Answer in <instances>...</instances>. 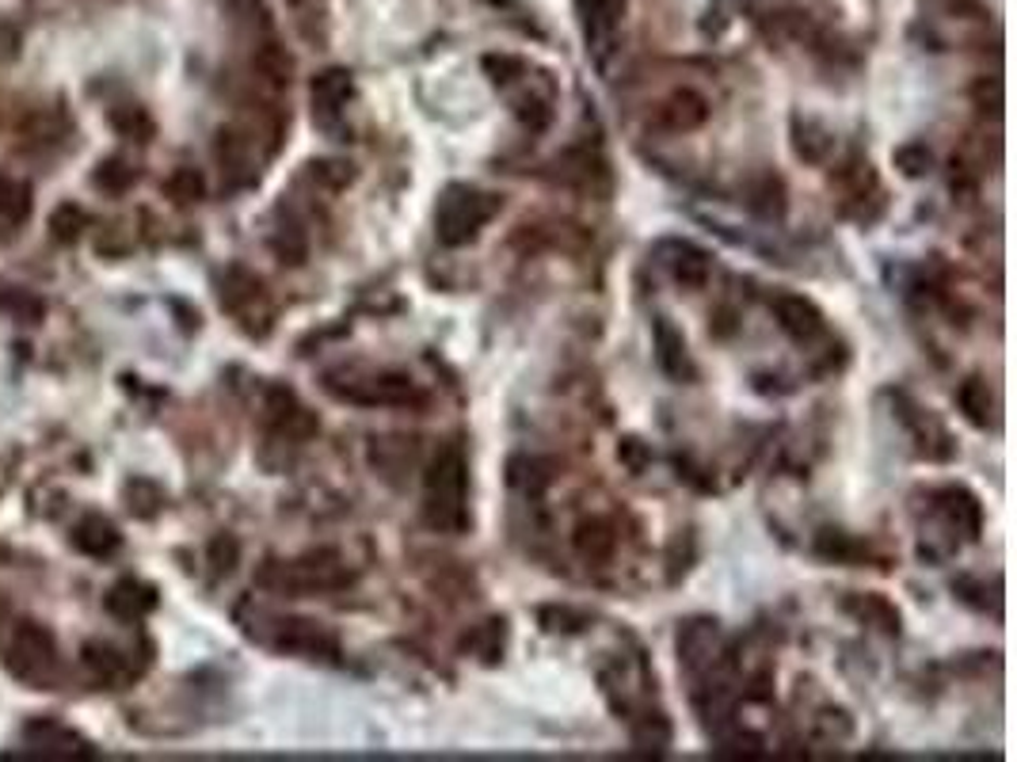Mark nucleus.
Masks as SVG:
<instances>
[{
	"instance_id": "5",
	"label": "nucleus",
	"mask_w": 1017,
	"mask_h": 762,
	"mask_svg": "<svg viewBox=\"0 0 1017 762\" xmlns=\"http://www.w3.org/2000/svg\"><path fill=\"white\" fill-rule=\"evenodd\" d=\"M9 671L24 683H50L58 668V648L50 630H42L39 622H24L9 640V656H4Z\"/></svg>"
},
{
	"instance_id": "3",
	"label": "nucleus",
	"mask_w": 1017,
	"mask_h": 762,
	"mask_svg": "<svg viewBox=\"0 0 1017 762\" xmlns=\"http://www.w3.org/2000/svg\"><path fill=\"white\" fill-rule=\"evenodd\" d=\"M256 580L282 595H317V592H340V587H347L351 568L343 564V557L335 549H317L297 560H287V564L271 560V564L259 568Z\"/></svg>"
},
{
	"instance_id": "12",
	"label": "nucleus",
	"mask_w": 1017,
	"mask_h": 762,
	"mask_svg": "<svg viewBox=\"0 0 1017 762\" xmlns=\"http://www.w3.org/2000/svg\"><path fill=\"white\" fill-rule=\"evenodd\" d=\"M774 313H777V325H781L797 343H812V340H819V335L827 332L824 313H819L816 305L808 302V297H800V294L774 297Z\"/></svg>"
},
{
	"instance_id": "20",
	"label": "nucleus",
	"mask_w": 1017,
	"mask_h": 762,
	"mask_svg": "<svg viewBox=\"0 0 1017 762\" xmlns=\"http://www.w3.org/2000/svg\"><path fill=\"white\" fill-rule=\"evenodd\" d=\"M80 663H85L88 675H92L96 683H103V686L118 683V678L126 675V656L118 652V648H111V645H100V640L80 648Z\"/></svg>"
},
{
	"instance_id": "23",
	"label": "nucleus",
	"mask_w": 1017,
	"mask_h": 762,
	"mask_svg": "<svg viewBox=\"0 0 1017 762\" xmlns=\"http://www.w3.org/2000/svg\"><path fill=\"white\" fill-rule=\"evenodd\" d=\"M956 405H961V412L968 416L976 428H987V423L994 420L991 416V408H994L991 390H987V381H979V378H968L961 390H956Z\"/></svg>"
},
{
	"instance_id": "19",
	"label": "nucleus",
	"mask_w": 1017,
	"mask_h": 762,
	"mask_svg": "<svg viewBox=\"0 0 1017 762\" xmlns=\"http://www.w3.org/2000/svg\"><path fill=\"white\" fill-rule=\"evenodd\" d=\"M671 275H675L678 287L686 290H701L709 282V271H713V264H709V256L698 249V244H671V259H668Z\"/></svg>"
},
{
	"instance_id": "30",
	"label": "nucleus",
	"mask_w": 1017,
	"mask_h": 762,
	"mask_svg": "<svg viewBox=\"0 0 1017 762\" xmlns=\"http://www.w3.org/2000/svg\"><path fill=\"white\" fill-rule=\"evenodd\" d=\"M85 229H88V214L80 211V206H73V203L58 206L54 218H50V233H54V241H62V244L80 241V233H85Z\"/></svg>"
},
{
	"instance_id": "4",
	"label": "nucleus",
	"mask_w": 1017,
	"mask_h": 762,
	"mask_svg": "<svg viewBox=\"0 0 1017 762\" xmlns=\"http://www.w3.org/2000/svg\"><path fill=\"white\" fill-rule=\"evenodd\" d=\"M325 390L332 397L347 401V405H363V408H404L420 401V390L408 373H366V378H347V385H335V381H325Z\"/></svg>"
},
{
	"instance_id": "36",
	"label": "nucleus",
	"mask_w": 1017,
	"mask_h": 762,
	"mask_svg": "<svg viewBox=\"0 0 1017 762\" xmlns=\"http://www.w3.org/2000/svg\"><path fill=\"white\" fill-rule=\"evenodd\" d=\"M542 622H545V630H549V633H575V630H583V625H587V618L575 614V610H568V607H545L542 610Z\"/></svg>"
},
{
	"instance_id": "15",
	"label": "nucleus",
	"mask_w": 1017,
	"mask_h": 762,
	"mask_svg": "<svg viewBox=\"0 0 1017 762\" xmlns=\"http://www.w3.org/2000/svg\"><path fill=\"white\" fill-rule=\"evenodd\" d=\"M103 607H107V614L118 618V622H141V618L156 607V592L149 584H138V580H123V584H115L107 592Z\"/></svg>"
},
{
	"instance_id": "10",
	"label": "nucleus",
	"mask_w": 1017,
	"mask_h": 762,
	"mask_svg": "<svg viewBox=\"0 0 1017 762\" xmlns=\"http://www.w3.org/2000/svg\"><path fill=\"white\" fill-rule=\"evenodd\" d=\"M309 96H313V123H317L320 130H335V123H340V115H343V103L351 100V73L347 69L320 73V77L313 80Z\"/></svg>"
},
{
	"instance_id": "8",
	"label": "nucleus",
	"mask_w": 1017,
	"mask_h": 762,
	"mask_svg": "<svg viewBox=\"0 0 1017 762\" xmlns=\"http://www.w3.org/2000/svg\"><path fill=\"white\" fill-rule=\"evenodd\" d=\"M575 16H580L583 39H587V50H595L598 62L614 42L618 27H622L625 16V0H575Z\"/></svg>"
},
{
	"instance_id": "9",
	"label": "nucleus",
	"mask_w": 1017,
	"mask_h": 762,
	"mask_svg": "<svg viewBox=\"0 0 1017 762\" xmlns=\"http://www.w3.org/2000/svg\"><path fill=\"white\" fill-rule=\"evenodd\" d=\"M678 660H683L686 671L694 675H705V671L716 668L721 660V630L709 618H698V622H686L678 630Z\"/></svg>"
},
{
	"instance_id": "29",
	"label": "nucleus",
	"mask_w": 1017,
	"mask_h": 762,
	"mask_svg": "<svg viewBox=\"0 0 1017 762\" xmlns=\"http://www.w3.org/2000/svg\"><path fill=\"white\" fill-rule=\"evenodd\" d=\"M816 553H819V557H827V560H862V557H869V549H865L862 542L839 534V530H824V534H819V542H816Z\"/></svg>"
},
{
	"instance_id": "11",
	"label": "nucleus",
	"mask_w": 1017,
	"mask_h": 762,
	"mask_svg": "<svg viewBox=\"0 0 1017 762\" xmlns=\"http://www.w3.org/2000/svg\"><path fill=\"white\" fill-rule=\"evenodd\" d=\"M705 118H709V100L701 92H694V88H678V92H671L668 100L656 107V126H663V130H671V134L698 130Z\"/></svg>"
},
{
	"instance_id": "25",
	"label": "nucleus",
	"mask_w": 1017,
	"mask_h": 762,
	"mask_svg": "<svg viewBox=\"0 0 1017 762\" xmlns=\"http://www.w3.org/2000/svg\"><path fill=\"white\" fill-rule=\"evenodd\" d=\"M792 145H797V156H804L808 164H824L835 149V138L819 123H804V126L797 123V138H792Z\"/></svg>"
},
{
	"instance_id": "31",
	"label": "nucleus",
	"mask_w": 1017,
	"mask_h": 762,
	"mask_svg": "<svg viewBox=\"0 0 1017 762\" xmlns=\"http://www.w3.org/2000/svg\"><path fill=\"white\" fill-rule=\"evenodd\" d=\"M164 191H168L171 203H199L202 191H206V183H202V176L194 168H179L176 176L164 183Z\"/></svg>"
},
{
	"instance_id": "16",
	"label": "nucleus",
	"mask_w": 1017,
	"mask_h": 762,
	"mask_svg": "<svg viewBox=\"0 0 1017 762\" xmlns=\"http://www.w3.org/2000/svg\"><path fill=\"white\" fill-rule=\"evenodd\" d=\"M24 739L35 754H88V744L77 732L62 728L58 721H35L24 728Z\"/></svg>"
},
{
	"instance_id": "33",
	"label": "nucleus",
	"mask_w": 1017,
	"mask_h": 762,
	"mask_svg": "<svg viewBox=\"0 0 1017 762\" xmlns=\"http://www.w3.org/2000/svg\"><path fill=\"white\" fill-rule=\"evenodd\" d=\"M130 511L138 515V519H153V515L161 511V492H156L149 481H134L130 484Z\"/></svg>"
},
{
	"instance_id": "35",
	"label": "nucleus",
	"mask_w": 1017,
	"mask_h": 762,
	"mask_svg": "<svg viewBox=\"0 0 1017 762\" xmlns=\"http://www.w3.org/2000/svg\"><path fill=\"white\" fill-rule=\"evenodd\" d=\"M0 309H9V313H20V317H39L42 313V302L39 297H31V294H24V290H16V287H4L0 290Z\"/></svg>"
},
{
	"instance_id": "13",
	"label": "nucleus",
	"mask_w": 1017,
	"mask_h": 762,
	"mask_svg": "<svg viewBox=\"0 0 1017 762\" xmlns=\"http://www.w3.org/2000/svg\"><path fill=\"white\" fill-rule=\"evenodd\" d=\"M656 363H660V370L675 381L694 378V358H690V351H686V340L668 317L656 320Z\"/></svg>"
},
{
	"instance_id": "27",
	"label": "nucleus",
	"mask_w": 1017,
	"mask_h": 762,
	"mask_svg": "<svg viewBox=\"0 0 1017 762\" xmlns=\"http://www.w3.org/2000/svg\"><path fill=\"white\" fill-rule=\"evenodd\" d=\"M850 610L857 618H865V622L880 625L885 633H892V637L900 633V610L888 599H880V595H857V599H850Z\"/></svg>"
},
{
	"instance_id": "37",
	"label": "nucleus",
	"mask_w": 1017,
	"mask_h": 762,
	"mask_svg": "<svg viewBox=\"0 0 1017 762\" xmlns=\"http://www.w3.org/2000/svg\"><path fill=\"white\" fill-rule=\"evenodd\" d=\"M622 454H625V458H630V466H633V469H640V454H645V450H640V443H625V446H622Z\"/></svg>"
},
{
	"instance_id": "17",
	"label": "nucleus",
	"mask_w": 1017,
	"mask_h": 762,
	"mask_svg": "<svg viewBox=\"0 0 1017 762\" xmlns=\"http://www.w3.org/2000/svg\"><path fill=\"white\" fill-rule=\"evenodd\" d=\"M73 545H77L85 557H111V553L123 545L118 530L111 526L103 515H85V519L73 526Z\"/></svg>"
},
{
	"instance_id": "22",
	"label": "nucleus",
	"mask_w": 1017,
	"mask_h": 762,
	"mask_svg": "<svg viewBox=\"0 0 1017 762\" xmlns=\"http://www.w3.org/2000/svg\"><path fill=\"white\" fill-rule=\"evenodd\" d=\"M27 214H31V187L0 176V221L4 226H24Z\"/></svg>"
},
{
	"instance_id": "2",
	"label": "nucleus",
	"mask_w": 1017,
	"mask_h": 762,
	"mask_svg": "<svg viewBox=\"0 0 1017 762\" xmlns=\"http://www.w3.org/2000/svg\"><path fill=\"white\" fill-rule=\"evenodd\" d=\"M499 211H504V199L492 195V191H481V187H469V183H450L443 195H438V211H435L438 244L461 249V244L476 241V233H481Z\"/></svg>"
},
{
	"instance_id": "28",
	"label": "nucleus",
	"mask_w": 1017,
	"mask_h": 762,
	"mask_svg": "<svg viewBox=\"0 0 1017 762\" xmlns=\"http://www.w3.org/2000/svg\"><path fill=\"white\" fill-rule=\"evenodd\" d=\"M671 744V724L660 713H645L633 724V747L640 751H663Z\"/></svg>"
},
{
	"instance_id": "32",
	"label": "nucleus",
	"mask_w": 1017,
	"mask_h": 762,
	"mask_svg": "<svg viewBox=\"0 0 1017 762\" xmlns=\"http://www.w3.org/2000/svg\"><path fill=\"white\" fill-rule=\"evenodd\" d=\"M237 560H241V545H237L233 534H218L211 542V568L214 576H229L237 568Z\"/></svg>"
},
{
	"instance_id": "7",
	"label": "nucleus",
	"mask_w": 1017,
	"mask_h": 762,
	"mask_svg": "<svg viewBox=\"0 0 1017 762\" xmlns=\"http://www.w3.org/2000/svg\"><path fill=\"white\" fill-rule=\"evenodd\" d=\"M221 305H226L233 317H241V325L252 328V320H271V309H267V297H264V282L256 279L252 271H244V267H229L226 279H221Z\"/></svg>"
},
{
	"instance_id": "26",
	"label": "nucleus",
	"mask_w": 1017,
	"mask_h": 762,
	"mask_svg": "<svg viewBox=\"0 0 1017 762\" xmlns=\"http://www.w3.org/2000/svg\"><path fill=\"white\" fill-rule=\"evenodd\" d=\"M111 126H115L123 138L138 141V145H145L149 138H153V118H149L145 107H138V103H126V107H115L111 111Z\"/></svg>"
},
{
	"instance_id": "21",
	"label": "nucleus",
	"mask_w": 1017,
	"mask_h": 762,
	"mask_svg": "<svg viewBox=\"0 0 1017 762\" xmlns=\"http://www.w3.org/2000/svg\"><path fill=\"white\" fill-rule=\"evenodd\" d=\"M507 481H511L519 492H526V496H542V492L549 488V481H552V461H545V458H511V466H507Z\"/></svg>"
},
{
	"instance_id": "14",
	"label": "nucleus",
	"mask_w": 1017,
	"mask_h": 762,
	"mask_svg": "<svg viewBox=\"0 0 1017 762\" xmlns=\"http://www.w3.org/2000/svg\"><path fill=\"white\" fill-rule=\"evenodd\" d=\"M938 507H941V515H945L949 530H956V534H964L968 542H976L979 530H983V507H979V499L971 496L968 488H945L938 496Z\"/></svg>"
},
{
	"instance_id": "18",
	"label": "nucleus",
	"mask_w": 1017,
	"mask_h": 762,
	"mask_svg": "<svg viewBox=\"0 0 1017 762\" xmlns=\"http://www.w3.org/2000/svg\"><path fill=\"white\" fill-rule=\"evenodd\" d=\"M618 549V534L606 519H583L575 526V553L590 564H606Z\"/></svg>"
},
{
	"instance_id": "34",
	"label": "nucleus",
	"mask_w": 1017,
	"mask_h": 762,
	"mask_svg": "<svg viewBox=\"0 0 1017 762\" xmlns=\"http://www.w3.org/2000/svg\"><path fill=\"white\" fill-rule=\"evenodd\" d=\"M895 164L903 168V176L918 179V176H926V172H930L933 156H930V149H926V145H903L900 153H895Z\"/></svg>"
},
{
	"instance_id": "6",
	"label": "nucleus",
	"mask_w": 1017,
	"mask_h": 762,
	"mask_svg": "<svg viewBox=\"0 0 1017 762\" xmlns=\"http://www.w3.org/2000/svg\"><path fill=\"white\" fill-rule=\"evenodd\" d=\"M271 645L279 648V652L309 656V660H335V652H340L332 633L320 622H309V618H279V622H275Z\"/></svg>"
},
{
	"instance_id": "1",
	"label": "nucleus",
	"mask_w": 1017,
	"mask_h": 762,
	"mask_svg": "<svg viewBox=\"0 0 1017 762\" xmlns=\"http://www.w3.org/2000/svg\"><path fill=\"white\" fill-rule=\"evenodd\" d=\"M466 492H469L466 454H461L458 443H450L435 454V461L428 469V492H423V519H428V526L443 530V534L466 530L469 522Z\"/></svg>"
},
{
	"instance_id": "24",
	"label": "nucleus",
	"mask_w": 1017,
	"mask_h": 762,
	"mask_svg": "<svg viewBox=\"0 0 1017 762\" xmlns=\"http://www.w3.org/2000/svg\"><path fill=\"white\" fill-rule=\"evenodd\" d=\"M92 183L100 187L103 195H123V191H130V187L138 183V168H134L130 161H123V156H107V161L92 172Z\"/></svg>"
}]
</instances>
